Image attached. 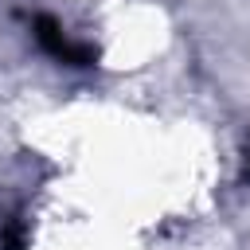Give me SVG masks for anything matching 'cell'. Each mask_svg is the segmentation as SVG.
<instances>
[{
    "instance_id": "obj_1",
    "label": "cell",
    "mask_w": 250,
    "mask_h": 250,
    "mask_svg": "<svg viewBox=\"0 0 250 250\" xmlns=\"http://www.w3.org/2000/svg\"><path fill=\"white\" fill-rule=\"evenodd\" d=\"M35 39L47 55H55L59 62H70V66H90L94 62V47L86 43H74L51 16H35Z\"/></svg>"
},
{
    "instance_id": "obj_2",
    "label": "cell",
    "mask_w": 250,
    "mask_h": 250,
    "mask_svg": "<svg viewBox=\"0 0 250 250\" xmlns=\"http://www.w3.org/2000/svg\"><path fill=\"white\" fill-rule=\"evenodd\" d=\"M27 246V230L20 219H8L4 230H0V250H23Z\"/></svg>"
},
{
    "instance_id": "obj_3",
    "label": "cell",
    "mask_w": 250,
    "mask_h": 250,
    "mask_svg": "<svg viewBox=\"0 0 250 250\" xmlns=\"http://www.w3.org/2000/svg\"><path fill=\"white\" fill-rule=\"evenodd\" d=\"M242 176L250 180V141H246V160H242Z\"/></svg>"
}]
</instances>
